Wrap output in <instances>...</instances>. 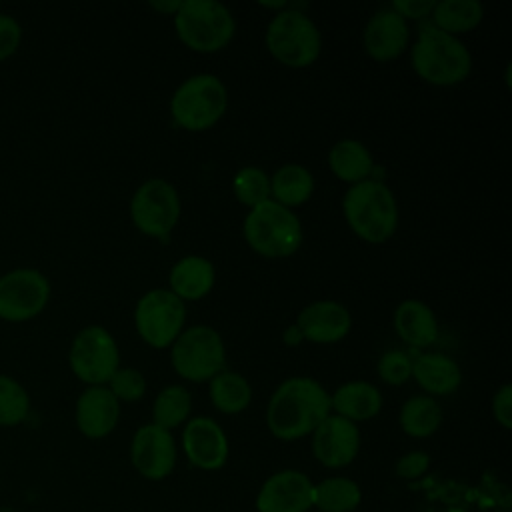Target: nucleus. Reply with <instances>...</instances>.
I'll return each instance as SVG.
<instances>
[{"label": "nucleus", "instance_id": "f257e3e1", "mask_svg": "<svg viewBox=\"0 0 512 512\" xmlns=\"http://www.w3.org/2000/svg\"><path fill=\"white\" fill-rule=\"evenodd\" d=\"M330 412V392L322 382L310 376H290L268 398L266 426L274 438L294 442L310 436Z\"/></svg>", "mask_w": 512, "mask_h": 512}, {"label": "nucleus", "instance_id": "f03ea898", "mask_svg": "<svg viewBox=\"0 0 512 512\" xmlns=\"http://www.w3.org/2000/svg\"><path fill=\"white\" fill-rule=\"evenodd\" d=\"M410 64L426 84L444 88L456 86L470 76L472 54L458 36L446 34L432 22H426L410 46Z\"/></svg>", "mask_w": 512, "mask_h": 512}, {"label": "nucleus", "instance_id": "7ed1b4c3", "mask_svg": "<svg viewBox=\"0 0 512 512\" xmlns=\"http://www.w3.org/2000/svg\"><path fill=\"white\" fill-rule=\"evenodd\" d=\"M348 228L368 244H384L398 228L400 210L392 188L384 180H364L350 186L342 198Z\"/></svg>", "mask_w": 512, "mask_h": 512}, {"label": "nucleus", "instance_id": "20e7f679", "mask_svg": "<svg viewBox=\"0 0 512 512\" xmlns=\"http://www.w3.org/2000/svg\"><path fill=\"white\" fill-rule=\"evenodd\" d=\"M248 246L262 258H288L304 242V228L298 214L274 200L248 210L242 224Z\"/></svg>", "mask_w": 512, "mask_h": 512}, {"label": "nucleus", "instance_id": "39448f33", "mask_svg": "<svg viewBox=\"0 0 512 512\" xmlns=\"http://www.w3.org/2000/svg\"><path fill=\"white\" fill-rule=\"evenodd\" d=\"M228 110V88L212 72L184 78L170 98V116L188 132H204L220 122Z\"/></svg>", "mask_w": 512, "mask_h": 512}, {"label": "nucleus", "instance_id": "423d86ee", "mask_svg": "<svg viewBox=\"0 0 512 512\" xmlns=\"http://www.w3.org/2000/svg\"><path fill=\"white\" fill-rule=\"evenodd\" d=\"M264 42L268 52L288 68H308L322 52V34L316 22L298 6L288 4L272 14Z\"/></svg>", "mask_w": 512, "mask_h": 512}, {"label": "nucleus", "instance_id": "0eeeda50", "mask_svg": "<svg viewBox=\"0 0 512 512\" xmlns=\"http://www.w3.org/2000/svg\"><path fill=\"white\" fill-rule=\"evenodd\" d=\"M174 28L184 46L200 54L220 52L236 34L232 10L218 0H182Z\"/></svg>", "mask_w": 512, "mask_h": 512}, {"label": "nucleus", "instance_id": "6e6552de", "mask_svg": "<svg viewBox=\"0 0 512 512\" xmlns=\"http://www.w3.org/2000/svg\"><path fill=\"white\" fill-rule=\"evenodd\" d=\"M170 364L182 380L208 382L226 368L224 338L208 324L184 328L170 346Z\"/></svg>", "mask_w": 512, "mask_h": 512}, {"label": "nucleus", "instance_id": "1a4fd4ad", "mask_svg": "<svg viewBox=\"0 0 512 512\" xmlns=\"http://www.w3.org/2000/svg\"><path fill=\"white\" fill-rule=\"evenodd\" d=\"M68 366L86 386H106L120 368V348L112 332L100 324L78 330L68 348Z\"/></svg>", "mask_w": 512, "mask_h": 512}, {"label": "nucleus", "instance_id": "9d476101", "mask_svg": "<svg viewBox=\"0 0 512 512\" xmlns=\"http://www.w3.org/2000/svg\"><path fill=\"white\" fill-rule=\"evenodd\" d=\"M130 220L146 236L168 240L182 212L176 186L166 178L144 180L130 198Z\"/></svg>", "mask_w": 512, "mask_h": 512}, {"label": "nucleus", "instance_id": "9b49d317", "mask_svg": "<svg viewBox=\"0 0 512 512\" xmlns=\"http://www.w3.org/2000/svg\"><path fill=\"white\" fill-rule=\"evenodd\" d=\"M186 322V302L168 288H150L134 308V326L142 342L150 348H170Z\"/></svg>", "mask_w": 512, "mask_h": 512}, {"label": "nucleus", "instance_id": "f8f14e48", "mask_svg": "<svg viewBox=\"0 0 512 512\" xmlns=\"http://www.w3.org/2000/svg\"><path fill=\"white\" fill-rule=\"evenodd\" d=\"M50 296L52 286L44 272L30 266L12 268L0 276V320L30 322L46 310Z\"/></svg>", "mask_w": 512, "mask_h": 512}, {"label": "nucleus", "instance_id": "ddd939ff", "mask_svg": "<svg viewBox=\"0 0 512 512\" xmlns=\"http://www.w3.org/2000/svg\"><path fill=\"white\" fill-rule=\"evenodd\" d=\"M176 442L170 430L156 424L140 426L130 442V462L148 480H164L176 466Z\"/></svg>", "mask_w": 512, "mask_h": 512}, {"label": "nucleus", "instance_id": "4468645a", "mask_svg": "<svg viewBox=\"0 0 512 512\" xmlns=\"http://www.w3.org/2000/svg\"><path fill=\"white\" fill-rule=\"evenodd\" d=\"M312 454L326 468H346L360 452L358 424L330 412L310 434Z\"/></svg>", "mask_w": 512, "mask_h": 512}, {"label": "nucleus", "instance_id": "2eb2a0df", "mask_svg": "<svg viewBox=\"0 0 512 512\" xmlns=\"http://www.w3.org/2000/svg\"><path fill=\"white\" fill-rule=\"evenodd\" d=\"M312 506L314 482L294 468L268 476L256 496L258 512H308Z\"/></svg>", "mask_w": 512, "mask_h": 512}, {"label": "nucleus", "instance_id": "dca6fc26", "mask_svg": "<svg viewBox=\"0 0 512 512\" xmlns=\"http://www.w3.org/2000/svg\"><path fill=\"white\" fill-rule=\"evenodd\" d=\"M182 450L194 468L212 472L226 464L230 446L224 428L216 420L194 416L184 424Z\"/></svg>", "mask_w": 512, "mask_h": 512}, {"label": "nucleus", "instance_id": "f3484780", "mask_svg": "<svg viewBox=\"0 0 512 512\" xmlns=\"http://www.w3.org/2000/svg\"><path fill=\"white\" fill-rule=\"evenodd\" d=\"M362 44L376 62L396 60L410 44V26L392 6L378 8L362 30Z\"/></svg>", "mask_w": 512, "mask_h": 512}, {"label": "nucleus", "instance_id": "a211bd4d", "mask_svg": "<svg viewBox=\"0 0 512 512\" xmlns=\"http://www.w3.org/2000/svg\"><path fill=\"white\" fill-rule=\"evenodd\" d=\"M302 338L314 344H336L344 340L352 330V314L350 310L332 298L314 300L306 304L294 322Z\"/></svg>", "mask_w": 512, "mask_h": 512}, {"label": "nucleus", "instance_id": "6ab92c4d", "mask_svg": "<svg viewBox=\"0 0 512 512\" xmlns=\"http://www.w3.org/2000/svg\"><path fill=\"white\" fill-rule=\"evenodd\" d=\"M74 420L82 436L90 440L106 438L120 420V402L108 386H86L76 398Z\"/></svg>", "mask_w": 512, "mask_h": 512}, {"label": "nucleus", "instance_id": "aec40b11", "mask_svg": "<svg viewBox=\"0 0 512 512\" xmlns=\"http://www.w3.org/2000/svg\"><path fill=\"white\" fill-rule=\"evenodd\" d=\"M392 324L398 338L412 350H424L438 340V318L424 300H402L394 310Z\"/></svg>", "mask_w": 512, "mask_h": 512}, {"label": "nucleus", "instance_id": "412c9836", "mask_svg": "<svg viewBox=\"0 0 512 512\" xmlns=\"http://www.w3.org/2000/svg\"><path fill=\"white\" fill-rule=\"evenodd\" d=\"M412 378L432 398L450 396L462 384V368L448 354L418 352L412 358Z\"/></svg>", "mask_w": 512, "mask_h": 512}, {"label": "nucleus", "instance_id": "4be33fe9", "mask_svg": "<svg viewBox=\"0 0 512 512\" xmlns=\"http://www.w3.org/2000/svg\"><path fill=\"white\" fill-rule=\"evenodd\" d=\"M216 282L214 264L202 254H186L178 258L168 272V290L182 302L202 300Z\"/></svg>", "mask_w": 512, "mask_h": 512}, {"label": "nucleus", "instance_id": "5701e85b", "mask_svg": "<svg viewBox=\"0 0 512 512\" xmlns=\"http://www.w3.org/2000/svg\"><path fill=\"white\" fill-rule=\"evenodd\" d=\"M384 404L382 392L368 380H348L342 382L330 394V408L334 414L358 424L372 420L380 414Z\"/></svg>", "mask_w": 512, "mask_h": 512}, {"label": "nucleus", "instance_id": "b1692460", "mask_svg": "<svg viewBox=\"0 0 512 512\" xmlns=\"http://www.w3.org/2000/svg\"><path fill=\"white\" fill-rule=\"evenodd\" d=\"M374 166L376 162L372 152L364 142L356 138H340L328 150L330 172L350 186L372 178Z\"/></svg>", "mask_w": 512, "mask_h": 512}, {"label": "nucleus", "instance_id": "393cba45", "mask_svg": "<svg viewBox=\"0 0 512 512\" xmlns=\"http://www.w3.org/2000/svg\"><path fill=\"white\" fill-rule=\"evenodd\" d=\"M314 186V176L304 164L286 162L270 176V200L292 210L312 198Z\"/></svg>", "mask_w": 512, "mask_h": 512}, {"label": "nucleus", "instance_id": "a878e982", "mask_svg": "<svg viewBox=\"0 0 512 512\" xmlns=\"http://www.w3.org/2000/svg\"><path fill=\"white\" fill-rule=\"evenodd\" d=\"M442 418L444 412L436 398L428 394H414L402 404L398 424L410 438H430L440 428Z\"/></svg>", "mask_w": 512, "mask_h": 512}, {"label": "nucleus", "instance_id": "bb28decb", "mask_svg": "<svg viewBox=\"0 0 512 512\" xmlns=\"http://www.w3.org/2000/svg\"><path fill=\"white\" fill-rule=\"evenodd\" d=\"M208 396L218 412L240 414L252 402V386L240 372L224 368L208 380Z\"/></svg>", "mask_w": 512, "mask_h": 512}, {"label": "nucleus", "instance_id": "cd10ccee", "mask_svg": "<svg viewBox=\"0 0 512 512\" xmlns=\"http://www.w3.org/2000/svg\"><path fill=\"white\" fill-rule=\"evenodd\" d=\"M484 18V6L478 0H438L430 22L446 34L458 36L474 30Z\"/></svg>", "mask_w": 512, "mask_h": 512}, {"label": "nucleus", "instance_id": "c85d7f7f", "mask_svg": "<svg viewBox=\"0 0 512 512\" xmlns=\"http://www.w3.org/2000/svg\"><path fill=\"white\" fill-rule=\"evenodd\" d=\"M192 414V394L182 384H168L164 386L154 402H152V424L174 430L190 420Z\"/></svg>", "mask_w": 512, "mask_h": 512}, {"label": "nucleus", "instance_id": "c756f323", "mask_svg": "<svg viewBox=\"0 0 512 512\" xmlns=\"http://www.w3.org/2000/svg\"><path fill=\"white\" fill-rule=\"evenodd\" d=\"M362 502L360 486L346 476H330L314 484L318 512H354Z\"/></svg>", "mask_w": 512, "mask_h": 512}, {"label": "nucleus", "instance_id": "7c9ffc66", "mask_svg": "<svg viewBox=\"0 0 512 512\" xmlns=\"http://www.w3.org/2000/svg\"><path fill=\"white\" fill-rule=\"evenodd\" d=\"M30 414V394L20 380L0 374V426L22 424Z\"/></svg>", "mask_w": 512, "mask_h": 512}, {"label": "nucleus", "instance_id": "2f4dec72", "mask_svg": "<svg viewBox=\"0 0 512 512\" xmlns=\"http://www.w3.org/2000/svg\"><path fill=\"white\" fill-rule=\"evenodd\" d=\"M232 192L250 210L270 200V174L260 166H242L232 178Z\"/></svg>", "mask_w": 512, "mask_h": 512}, {"label": "nucleus", "instance_id": "473e14b6", "mask_svg": "<svg viewBox=\"0 0 512 512\" xmlns=\"http://www.w3.org/2000/svg\"><path fill=\"white\" fill-rule=\"evenodd\" d=\"M412 358L406 350L392 348L376 362L378 378L388 386H402L412 378Z\"/></svg>", "mask_w": 512, "mask_h": 512}, {"label": "nucleus", "instance_id": "72a5a7b5", "mask_svg": "<svg viewBox=\"0 0 512 512\" xmlns=\"http://www.w3.org/2000/svg\"><path fill=\"white\" fill-rule=\"evenodd\" d=\"M106 386L118 402H138L146 394V378L132 366H120Z\"/></svg>", "mask_w": 512, "mask_h": 512}, {"label": "nucleus", "instance_id": "f704fd0d", "mask_svg": "<svg viewBox=\"0 0 512 512\" xmlns=\"http://www.w3.org/2000/svg\"><path fill=\"white\" fill-rule=\"evenodd\" d=\"M22 38L24 30L20 22L10 14L0 12V62L12 58L18 52Z\"/></svg>", "mask_w": 512, "mask_h": 512}, {"label": "nucleus", "instance_id": "c9c22d12", "mask_svg": "<svg viewBox=\"0 0 512 512\" xmlns=\"http://www.w3.org/2000/svg\"><path fill=\"white\" fill-rule=\"evenodd\" d=\"M430 468V454L424 450H410L396 460V476L402 480H416Z\"/></svg>", "mask_w": 512, "mask_h": 512}, {"label": "nucleus", "instance_id": "e433bc0d", "mask_svg": "<svg viewBox=\"0 0 512 512\" xmlns=\"http://www.w3.org/2000/svg\"><path fill=\"white\" fill-rule=\"evenodd\" d=\"M492 416L504 430L512 428V386L508 382L492 396Z\"/></svg>", "mask_w": 512, "mask_h": 512}, {"label": "nucleus", "instance_id": "4c0bfd02", "mask_svg": "<svg viewBox=\"0 0 512 512\" xmlns=\"http://www.w3.org/2000/svg\"><path fill=\"white\" fill-rule=\"evenodd\" d=\"M436 0H394L390 6L408 22L430 18Z\"/></svg>", "mask_w": 512, "mask_h": 512}, {"label": "nucleus", "instance_id": "58836bf2", "mask_svg": "<svg viewBox=\"0 0 512 512\" xmlns=\"http://www.w3.org/2000/svg\"><path fill=\"white\" fill-rule=\"evenodd\" d=\"M180 2L182 0H150L148 4H150V8H154L156 12H160V14H170V16H174L176 12H178V8H180Z\"/></svg>", "mask_w": 512, "mask_h": 512}, {"label": "nucleus", "instance_id": "ea45409f", "mask_svg": "<svg viewBox=\"0 0 512 512\" xmlns=\"http://www.w3.org/2000/svg\"><path fill=\"white\" fill-rule=\"evenodd\" d=\"M282 340H284V344H286V346H298V344H302V342H304L302 332H300V328H298L296 324H290L288 328H284V332H282Z\"/></svg>", "mask_w": 512, "mask_h": 512}]
</instances>
